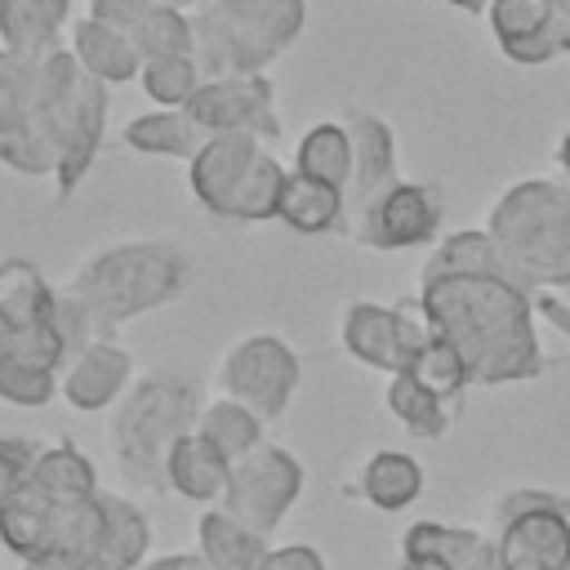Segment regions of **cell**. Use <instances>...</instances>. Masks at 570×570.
Segmentation results:
<instances>
[{"label": "cell", "mask_w": 570, "mask_h": 570, "mask_svg": "<svg viewBox=\"0 0 570 570\" xmlns=\"http://www.w3.org/2000/svg\"><path fill=\"white\" fill-rule=\"evenodd\" d=\"M436 334L463 356L472 387L525 383L543 370L530 289L512 276H436L419 281Z\"/></svg>", "instance_id": "1"}, {"label": "cell", "mask_w": 570, "mask_h": 570, "mask_svg": "<svg viewBox=\"0 0 570 570\" xmlns=\"http://www.w3.org/2000/svg\"><path fill=\"white\" fill-rule=\"evenodd\" d=\"M200 405H205V396H200V383L191 370H178V365L142 370L129 383V392L111 405V419H107L116 472L134 490L160 494L165 490V459H169L174 441L196 428Z\"/></svg>", "instance_id": "2"}, {"label": "cell", "mask_w": 570, "mask_h": 570, "mask_svg": "<svg viewBox=\"0 0 570 570\" xmlns=\"http://www.w3.org/2000/svg\"><path fill=\"white\" fill-rule=\"evenodd\" d=\"M191 281V258L178 240L134 236L94 249L67 281V289L89 307L98 334H111L156 307L183 298Z\"/></svg>", "instance_id": "3"}, {"label": "cell", "mask_w": 570, "mask_h": 570, "mask_svg": "<svg viewBox=\"0 0 570 570\" xmlns=\"http://www.w3.org/2000/svg\"><path fill=\"white\" fill-rule=\"evenodd\" d=\"M485 232L494 236L508 276L530 294L570 285V183H552V178L512 183L494 200Z\"/></svg>", "instance_id": "4"}, {"label": "cell", "mask_w": 570, "mask_h": 570, "mask_svg": "<svg viewBox=\"0 0 570 570\" xmlns=\"http://www.w3.org/2000/svg\"><path fill=\"white\" fill-rule=\"evenodd\" d=\"M303 22L307 0H263L254 9H223L218 0H205L200 9H191V58L205 76L267 71L303 36Z\"/></svg>", "instance_id": "5"}, {"label": "cell", "mask_w": 570, "mask_h": 570, "mask_svg": "<svg viewBox=\"0 0 570 570\" xmlns=\"http://www.w3.org/2000/svg\"><path fill=\"white\" fill-rule=\"evenodd\" d=\"M494 570H570V512L548 490H508L494 503Z\"/></svg>", "instance_id": "6"}, {"label": "cell", "mask_w": 570, "mask_h": 570, "mask_svg": "<svg viewBox=\"0 0 570 570\" xmlns=\"http://www.w3.org/2000/svg\"><path fill=\"white\" fill-rule=\"evenodd\" d=\"M436 338V325L423 307V298H401V303H370V298H356L343 307L338 316V343L352 361L370 365V370H383V374H396L414 361V352L423 343Z\"/></svg>", "instance_id": "7"}, {"label": "cell", "mask_w": 570, "mask_h": 570, "mask_svg": "<svg viewBox=\"0 0 570 570\" xmlns=\"http://www.w3.org/2000/svg\"><path fill=\"white\" fill-rule=\"evenodd\" d=\"M214 383L223 396L245 401L272 423L294 405V392L303 383V361L281 334H245L223 352Z\"/></svg>", "instance_id": "8"}, {"label": "cell", "mask_w": 570, "mask_h": 570, "mask_svg": "<svg viewBox=\"0 0 570 570\" xmlns=\"http://www.w3.org/2000/svg\"><path fill=\"white\" fill-rule=\"evenodd\" d=\"M31 129H40L49 138V147L58 156L53 196L67 200L85 183V174H89V165H94V156L102 147V134H107V85L85 71L49 111H40L31 120Z\"/></svg>", "instance_id": "9"}, {"label": "cell", "mask_w": 570, "mask_h": 570, "mask_svg": "<svg viewBox=\"0 0 570 570\" xmlns=\"http://www.w3.org/2000/svg\"><path fill=\"white\" fill-rule=\"evenodd\" d=\"M303 494V463L294 450L263 441L258 450H249L245 459L232 463L227 472V490H223V508L232 517H240L245 525H254L258 534H276V525L294 512Z\"/></svg>", "instance_id": "10"}, {"label": "cell", "mask_w": 570, "mask_h": 570, "mask_svg": "<svg viewBox=\"0 0 570 570\" xmlns=\"http://www.w3.org/2000/svg\"><path fill=\"white\" fill-rule=\"evenodd\" d=\"M445 218V196L436 183L396 178L387 191H379L370 205L352 214V236L365 249H419L436 245Z\"/></svg>", "instance_id": "11"}, {"label": "cell", "mask_w": 570, "mask_h": 570, "mask_svg": "<svg viewBox=\"0 0 570 570\" xmlns=\"http://www.w3.org/2000/svg\"><path fill=\"white\" fill-rule=\"evenodd\" d=\"M187 111L205 125V134H254L263 142L281 138V116H276V85L267 71H227V76H205Z\"/></svg>", "instance_id": "12"}, {"label": "cell", "mask_w": 570, "mask_h": 570, "mask_svg": "<svg viewBox=\"0 0 570 570\" xmlns=\"http://www.w3.org/2000/svg\"><path fill=\"white\" fill-rule=\"evenodd\" d=\"M263 147L267 142L254 134H209L205 147L187 160V187L209 218L232 223L236 191H240L245 174L254 169V160L263 156Z\"/></svg>", "instance_id": "13"}, {"label": "cell", "mask_w": 570, "mask_h": 570, "mask_svg": "<svg viewBox=\"0 0 570 570\" xmlns=\"http://www.w3.org/2000/svg\"><path fill=\"white\" fill-rule=\"evenodd\" d=\"M138 379L134 370V356L125 343H116L111 334H98L89 347H80L67 365H62V383H58V396L80 410V414H102L111 410L129 383Z\"/></svg>", "instance_id": "14"}, {"label": "cell", "mask_w": 570, "mask_h": 570, "mask_svg": "<svg viewBox=\"0 0 570 570\" xmlns=\"http://www.w3.org/2000/svg\"><path fill=\"white\" fill-rule=\"evenodd\" d=\"M347 134H352V183H347V218H352L361 205L387 191L401 178V169H396V134L383 116L352 111Z\"/></svg>", "instance_id": "15"}, {"label": "cell", "mask_w": 570, "mask_h": 570, "mask_svg": "<svg viewBox=\"0 0 570 570\" xmlns=\"http://www.w3.org/2000/svg\"><path fill=\"white\" fill-rule=\"evenodd\" d=\"M80 499H58L53 490H45L40 481L27 476V485L0 508V534H4V552H13L18 561L53 552L58 525L67 517V508Z\"/></svg>", "instance_id": "16"}, {"label": "cell", "mask_w": 570, "mask_h": 570, "mask_svg": "<svg viewBox=\"0 0 570 570\" xmlns=\"http://www.w3.org/2000/svg\"><path fill=\"white\" fill-rule=\"evenodd\" d=\"M485 18L508 62L539 67L561 53L552 40V0H490Z\"/></svg>", "instance_id": "17"}, {"label": "cell", "mask_w": 570, "mask_h": 570, "mask_svg": "<svg viewBox=\"0 0 570 570\" xmlns=\"http://www.w3.org/2000/svg\"><path fill=\"white\" fill-rule=\"evenodd\" d=\"M67 45H71L76 62H80L94 80H102L107 89L129 85V80H138V71H142V58H138V49H134V36H129L125 27L98 22V18H89V13H85V18H71Z\"/></svg>", "instance_id": "18"}, {"label": "cell", "mask_w": 570, "mask_h": 570, "mask_svg": "<svg viewBox=\"0 0 570 570\" xmlns=\"http://www.w3.org/2000/svg\"><path fill=\"white\" fill-rule=\"evenodd\" d=\"M227 472H232V459L200 432H183L165 459V490H174L178 499H191V503H218L223 490H227Z\"/></svg>", "instance_id": "19"}, {"label": "cell", "mask_w": 570, "mask_h": 570, "mask_svg": "<svg viewBox=\"0 0 570 570\" xmlns=\"http://www.w3.org/2000/svg\"><path fill=\"white\" fill-rule=\"evenodd\" d=\"M120 138L138 156H160V160H183L187 165L205 147L209 134L187 107H156V111H138L134 120H125Z\"/></svg>", "instance_id": "20"}, {"label": "cell", "mask_w": 570, "mask_h": 570, "mask_svg": "<svg viewBox=\"0 0 570 570\" xmlns=\"http://www.w3.org/2000/svg\"><path fill=\"white\" fill-rule=\"evenodd\" d=\"M196 548L209 557L214 570H258L263 557L272 552L267 534H258L254 525H245L240 517H232L223 503L205 508L196 521Z\"/></svg>", "instance_id": "21"}, {"label": "cell", "mask_w": 570, "mask_h": 570, "mask_svg": "<svg viewBox=\"0 0 570 570\" xmlns=\"http://www.w3.org/2000/svg\"><path fill=\"white\" fill-rule=\"evenodd\" d=\"M71 0H0V45L45 53L67 45Z\"/></svg>", "instance_id": "22"}, {"label": "cell", "mask_w": 570, "mask_h": 570, "mask_svg": "<svg viewBox=\"0 0 570 570\" xmlns=\"http://www.w3.org/2000/svg\"><path fill=\"white\" fill-rule=\"evenodd\" d=\"M343 218H347V191L343 187L289 169V183H285L276 223H285L298 236H325V232L343 227Z\"/></svg>", "instance_id": "23"}, {"label": "cell", "mask_w": 570, "mask_h": 570, "mask_svg": "<svg viewBox=\"0 0 570 570\" xmlns=\"http://www.w3.org/2000/svg\"><path fill=\"white\" fill-rule=\"evenodd\" d=\"M383 405H387V414H392L410 436H419V441H436V436H445V432L454 428V419H459V405L445 401V396H436L432 387H423L410 370L387 374Z\"/></svg>", "instance_id": "24"}, {"label": "cell", "mask_w": 570, "mask_h": 570, "mask_svg": "<svg viewBox=\"0 0 570 570\" xmlns=\"http://www.w3.org/2000/svg\"><path fill=\"white\" fill-rule=\"evenodd\" d=\"M423 494V468L405 450H374L361 463V499L379 512H401Z\"/></svg>", "instance_id": "25"}, {"label": "cell", "mask_w": 570, "mask_h": 570, "mask_svg": "<svg viewBox=\"0 0 570 570\" xmlns=\"http://www.w3.org/2000/svg\"><path fill=\"white\" fill-rule=\"evenodd\" d=\"M102 512H107V539L98 570H138L151 548V517L142 512V503L111 490H102Z\"/></svg>", "instance_id": "26"}, {"label": "cell", "mask_w": 570, "mask_h": 570, "mask_svg": "<svg viewBox=\"0 0 570 570\" xmlns=\"http://www.w3.org/2000/svg\"><path fill=\"white\" fill-rule=\"evenodd\" d=\"M436 276H508V263L494 245L490 232H450L432 245L419 281H436Z\"/></svg>", "instance_id": "27"}, {"label": "cell", "mask_w": 570, "mask_h": 570, "mask_svg": "<svg viewBox=\"0 0 570 570\" xmlns=\"http://www.w3.org/2000/svg\"><path fill=\"white\" fill-rule=\"evenodd\" d=\"M298 174L307 178H321V183H334L347 191L352 183V134H347V120H316L303 129L298 147H294V165Z\"/></svg>", "instance_id": "28"}, {"label": "cell", "mask_w": 570, "mask_h": 570, "mask_svg": "<svg viewBox=\"0 0 570 570\" xmlns=\"http://www.w3.org/2000/svg\"><path fill=\"white\" fill-rule=\"evenodd\" d=\"M196 428L236 463V459H245L249 450H258L263 441H267V419L258 414V410H249L245 401H236V396H214V401H205L200 405V419H196Z\"/></svg>", "instance_id": "29"}, {"label": "cell", "mask_w": 570, "mask_h": 570, "mask_svg": "<svg viewBox=\"0 0 570 570\" xmlns=\"http://www.w3.org/2000/svg\"><path fill=\"white\" fill-rule=\"evenodd\" d=\"M31 481H40L45 490H53L58 499H89L98 494V472L94 459L76 445V441H49L40 445L36 463H31Z\"/></svg>", "instance_id": "30"}, {"label": "cell", "mask_w": 570, "mask_h": 570, "mask_svg": "<svg viewBox=\"0 0 570 570\" xmlns=\"http://www.w3.org/2000/svg\"><path fill=\"white\" fill-rule=\"evenodd\" d=\"M129 36H134V49H138L142 62H151V58H178V53H191V45H196L191 13L187 9H174V4H160V0L129 27Z\"/></svg>", "instance_id": "31"}, {"label": "cell", "mask_w": 570, "mask_h": 570, "mask_svg": "<svg viewBox=\"0 0 570 570\" xmlns=\"http://www.w3.org/2000/svg\"><path fill=\"white\" fill-rule=\"evenodd\" d=\"M289 169L263 147V156L254 160V169L245 174L236 205H232V223H272L281 214V196H285Z\"/></svg>", "instance_id": "32"}, {"label": "cell", "mask_w": 570, "mask_h": 570, "mask_svg": "<svg viewBox=\"0 0 570 570\" xmlns=\"http://www.w3.org/2000/svg\"><path fill=\"white\" fill-rule=\"evenodd\" d=\"M31 102H36V53L0 45V134L27 129Z\"/></svg>", "instance_id": "33"}, {"label": "cell", "mask_w": 570, "mask_h": 570, "mask_svg": "<svg viewBox=\"0 0 570 570\" xmlns=\"http://www.w3.org/2000/svg\"><path fill=\"white\" fill-rule=\"evenodd\" d=\"M138 85L142 94L156 102V107H187L196 98V89L205 85V71L191 53H178V58H151L142 62L138 71Z\"/></svg>", "instance_id": "34"}, {"label": "cell", "mask_w": 570, "mask_h": 570, "mask_svg": "<svg viewBox=\"0 0 570 570\" xmlns=\"http://www.w3.org/2000/svg\"><path fill=\"white\" fill-rule=\"evenodd\" d=\"M62 370H45L31 361H18L9 352H0V401L13 410H40L58 396Z\"/></svg>", "instance_id": "35"}, {"label": "cell", "mask_w": 570, "mask_h": 570, "mask_svg": "<svg viewBox=\"0 0 570 570\" xmlns=\"http://www.w3.org/2000/svg\"><path fill=\"white\" fill-rule=\"evenodd\" d=\"M0 165L22 174V178H58V156L49 147V138L40 129H18V134H0Z\"/></svg>", "instance_id": "36"}, {"label": "cell", "mask_w": 570, "mask_h": 570, "mask_svg": "<svg viewBox=\"0 0 570 570\" xmlns=\"http://www.w3.org/2000/svg\"><path fill=\"white\" fill-rule=\"evenodd\" d=\"M36 454H40V445H31L27 436H0V508L27 485Z\"/></svg>", "instance_id": "37"}, {"label": "cell", "mask_w": 570, "mask_h": 570, "mask_svg": "<svg viewBox=\"0 0 570 570\" xmlns=\"http://www.w3.org/2000/svg\"><path fill=\"white\" fill-rule=\"evenodd\" d=\"M156 0H85V13L98 18V22H111V27H134Z\"/></svg>", "instance_id": "38"}, {"label": "cell", "mask_w": 570, "mask_h": 570, "mask_svg": "<svg viewBox=\"0 0 570 570\" xmlns=\"http://www.w3.org/2000/svg\"><path fill=\"white\" fill-rule=\"evenodd\" d=\"M258 570H330V566L312 543H285V548H272Z\"/></svg>", "instance_id": "39"}, {"label": "cell", "mask_w": 570, "mask_h": 570, "mask_svg": "<svg viewBox=\"0 0 570 570\" xmlns=\"http://www.w3.org/2000/svg\"><path fill=\"white\" fill-rule=\"evenodd\" d=\"M142 570H214V566L200 548H191V552H160V557L142 561Z\"/></svg>", "instance_id": "40"}, {"label": "cell", "mask_w": 570, "mask_h": 570, "mask_svg": "<svg viewBox=\"0 0 570 570\" xmlns=\"http://www.w3.org/2000/svg\"><path fill=\"white\" fill-rule=\"evenodd\" d=\"M552 40L561 53H570V0H552Z\"/></svg>", "instance_id": "41"}, {"label": "cell", "mask_w": 570, "mask_h": 570, "mask_svg": "<svg viewBox=\"0 0 570 570\" xmlns=\"http://www.w3.org/2000/svg\"><path fill=\"white\" fill-rule=\"evenodd\" d=\"M396 570H450V561L436 552H401Z\"/></svg>", "instance_id": "42"}, {"label": "cell", "mask_w": 570, "mask_h": 570, "mask_svg": "<svg viewBox=\"0 0 570 570\" xmlns=\"http://www.w3.org/2000/svg\"><path fill=\"white\" fill-rule=\"evenodd\" d=\"M22 570H85V566H76L71 557H58V552H40V557H27Z\"/></svg>", "instance_id": "43"}, {"label": "cell", "mask_w": 570, "mask_h": 570, "mask_svg": "<svg viewBox=\"0 0 570 570\" xmlns=\"http://www.w3.org/2000/svg\"><path fill=\"white\" fill-rule=\"evenodd\" d=\"M557 165H561V174L570 178V129H566L561 142H557Z\"/></svg>", "instance_id": "44"}, {"label": "cell", "mask_w": 570, "mask_h": 570, "mask_svg": "<svg viewBox=\"0 0 570 570\" xmlns=\"http://www.w3.org/2000/svg\"><path fill=\"white\" fill-rule=\"evenodd\" d=\"M9 343H13V325H9V316H4V303H0V352H9Z\"/></svg>", "instance_id": "45"}, {"label": "cell", "mask_w": 570, "mask_h": 570, "mask_svg": "<svg viewBox=\"0 0 570 570\" xmlns=\"http://www.w3.org/2000/svg\"><path fill=\"white\" fill-rule=\"evenodd\" d=\"M445 4H454V9H468V13H485V9H490V0H445Z\"/></svg>", "instance_id": "46"}, {"label": "cell", "mask_w": 570, "mask_h": 570, "mask_svg": "<svg viewBox=\"0 0 570 570\" xmlns=\"http://www.w3.org/2000/svg\"><path fill=\"white\" fill-rule=\"evenodd\" d=\"M223 9H254V4H263V0H218Z\"/></svg>", "instance_id": "47"}, {"label": "cell", "mask_w": 570, "mask_h": 570, "mask_svg": "<svg viewBox=\"0 0 570 570\" xmlns=\"http://www.w3.org/2000/svg\"><path fill=\"white\" fill-rule=\"evenodd\" d=\"M160 4H174V9H187V13H191V9H200L205 0H160Z\"/></svg>", "instance_id": "48"}, {"label": "cell", "mask_w": 570, "mask_h": 570, "mask_svg": "<svg viewBox=\"0 0 570 570\" xmlns=\"http://www.w3.org/2000/svg\"><path fill=\"white\" fill-rule=\"evenodd\" d=\"M0 552H4V534H0Z\"/></svg>", "instance_id": "49"}]
</instances>
